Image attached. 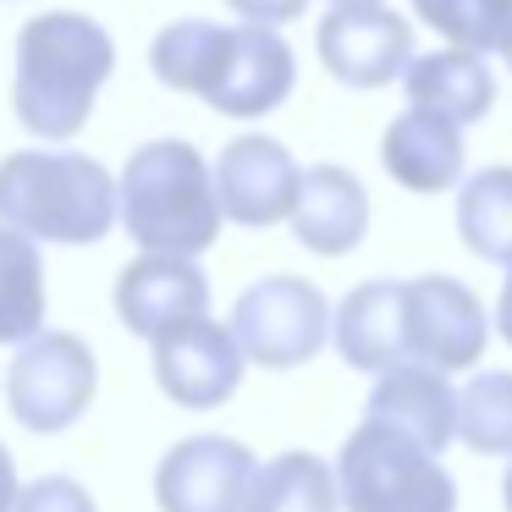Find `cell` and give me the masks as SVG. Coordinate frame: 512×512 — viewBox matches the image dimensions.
Here are the masks:
<instances>
[{"instance_id":"2e32d148","label":"cell","mask_w":512,"mask_h":512,"mask_svg":"<svg viewBox=\"0 0 512 512\" xmlns=\"http://www.w3.org/2000/svg\"><path fill=\"white\" fill-rule=\"evenodd\" d=\"M380 160H386L391 182H402L408 193H446L463 177V122L441 111H424V105H408L397 122L380 138Z\"/></svg>"},{"instance_id":"603a6c76","label":"cell","mask_w":512,"mask_h":512,"mask_svg":"<svg viewBox=\"0 0 512 512\" xmlns=\"http://www.w3.org/2000/svg\"><path fill=\"white\" fill-rule=\"evenodd\" d=\"M413 17L479 56H507L512 45V0H413Z\"/></svg>"},{"instance_id":"7402d4cb","label":"cell","mask_w":512,"mask_h":512,"mask_svg":"<svg viewBox=\"0 0 512 512\" xmlns=\"http://www.w3.org/2000/svg\"><path fill=\"white\" fill-rule=\"evenodd\" d=\"M226 45V28L221 23H204V17H182V23H166L149 45V72H155L166 89L177 94H199L210 89V72L221 61Z\"/></svg>"},{"instance_id":"e0dca14e","label":"cell","mask_w":512,"mask_h":512,"mask_svg":"<svg viewBox=\"0 0 512 512\" xmlns=\"http://www.w3.org/2000/svg\"><path fill=\"white\" fill-rule=\"evenodd\" d=\"M364 419L391 424V430H402L408 441L430 446V452H446L457 441V391L430 364H397L375 380Z\"/></svg>"},{"instance_id":"8992f818","label":"cell","mask_w":512,"mask_h":512,"mask_svg":"<svg viewBox=\"0 0 512 512\" xmlns=\"http://www.w3.org/2000/svg\"><path fill=\"white\" fill-rule=\"evenodd\" d=\"M94 386H100V364H94L89 342L72 331H39L17 347L12 369H6V408L23 430L61 435L89 413Z\"/></svg>"},{"instance_id":"ac0fdd59","label":"cell","mask_w":512,"mask_h":512,"mask_svg":"<svg viewBox=\"0 0 512 512\" xmlns=\"http://www.w3.org/2000/svg\"><path fill=\"white\" fill-rule=\"evenodd\" d=\"M402 89H408V105L441 111L468 127L496 105V72L485 67L479 50L446 45V50H430V56H413L408 72H402Z\"/></svg>"},{"instance_id":"484cf974","label":"cell","mask_w":512,"mask_h":512,"mask_svg":"<svg viewBox=\"0 0 512 512\" xmlns=\"http://www.w3.org/2000/svg\"><path fill=\"white\" fill-rule=\"evenodd\" d=\"M243 23H270V28H287L309 12V0H226Z\"/></svg>"},{"instance_id":"52a82bcc","label":"cell","mask_w":512,"mask_h":512,"mask_svg":"<svg viewBox=\"0 0 512 512\" xmlns=\"http://www.w3.org/2000/svg\"><path fill=\"white\" fill-rule=\"evenodd\" d=\"M325 72L347 89H386L402 83L413 61V23L391 12L386 0H358V6H331L325 23L314 28Z\"/></svg>"},{"instance_id":"8fae6325","label":"cell","mask_w":512,"mask_h":512,"mask_svg":"<svg viewBox=\"0 0 512 512\" xmlns=\"http://www.w3.org/2000/svg\"><path fill=\"white\" fill-rule=\"evenodd\" d=\"M248 353L232 325H215L210 314L155 336V380L177 408H221L243 386Z\"/></svg>"},{"instance_id":"277c9868","label":"cell","mask_w":512,"mask_h":512,"mask_svg":"<svg viewBox=\"0 0 512 512\" xmlns=\"http://www.w3.org/2000/svg\"><path fill=\"white\" fill-rule=\"evenodd\" d=\"M441 452L408 441L391 424L364 419L336 457L347 512H457V479L435 463Z\"/></svg>"},{"instance_id":"4fadbf2b","label":"cell","mask_w":512,"mask_h":512,"mask_svg":"<svg viewBox=\"0 0 512 512\" xmlns=\"http://www.w3.org/2000/svg\"><path fill=\"white\" fill-rule=\"evenodd\" d=\"M116 314L133 336L155 342V336L177 331V325L210 314V276L193 265V254H144L116 276Z\"/></svg>"},{"instance_id":"d4e9b609","label":"cell","mask_w":512,"mask_h":512,"mask_svg":"<svg viewBox=\"0 0 512 512\" xmlns=\"http://www.w3.org/2000/svg\"><path fill=\"white\" fill-rule=\"evenodd\" d=\"M17 512H100V507H94V496L78 485V479L45 474V479H34V485H23Z\"/></svg>"},{"instance_id":"83f0119b","label":"cell","mask_w":512,"mask_h":512,"mask_svg":"<svg viewBox=\"0 0 512 512\" xmlns=\"http://www.w3.org/2000/svg\"><path fill=\"white\" fill-rule=\"evenodd\" d=\"M496 331L512 347V265H507V281H501V298H496Z\"/></svg>"},{"instance_id":"ffe728a7","label":"cell","mask_w":512,"mask_h":512,"mask_svg":"<svg viewBox=\"0 0 512 512\" xmlns=\"http://www.w3.org/2000/svg\"><path fill=\"white\" fill-rule=\"evenodd\" d=\"M336 501H342V479L336 468H325V457L281 452L259 463L243 512H336Z\"/></svg>"},{"instance_id":"7c38bea8","label":"cell","mask_w":512,"mask_h":512,"mask_svg":"<svg viewBox=\"0 0 512 512\" xmlns=\"http://www.w3.org/2000/svg\"><path fill=\"white\" fill-rule=\"evenodd\" d=\"M215 188H221V210L237 226H276L292 221V204L303 188V166L281 138L243 133L221 149L215 160Z\"/></svg>"},{"instance_id":"d6986e66","label":"cell","mask_w":512,"mask_h":512,"mask_svg":"<svg viewBox=\"0 0 512 512\" xmlns=\"http://www.w3.org/2000/svg\"><path fill=\"white\" fill-rule=\"evenodd\" d=\"M45 331V259L39 237L0 221V347H23Z\"/></svg>"},{"instance_id":"30bf717a","label":"cell","mask_w":512,"mask_h":512,"mask_svg":"<svg viewBox=\"0 0 512 512\" xmlns=\"http://www.w3.org/2000/svg\"><path fill=\"white\" fill-rule=\"evenodd\" d=\"M490 342L485 303L474 298V287L452 276H419L408 281V358L430 364L441 375L474 369L479 353Z\"/></svg>"},{"instance_id":"3957f363","label":"cell","mask_w":512,"mask_h":512,"mask_svg":"<svg viewBox=\"0 0 512 512\" xmlns=\"http://www.w3.org/2000/svg\"><path fill=\"white\" fill-rule=\"evenodd\" d=\"M221 188L215 166L188 138H155L133 149L122 166V226L138 248L155 254H193L221 237Z\"/></svg>"},{"instance_id":"4dcf8cb0","label":"cell","mask_w":512,"mask_h":512,"mask_svg":"<svg viewBox=\"0 0 512 512\" xmlns=\"http://www.w3.org/2000/svg\"><path fill=\"white\" fill-rule=\"evenodd\" d=\"M507 67H512V45H507Z\"/></svg>"},{"instance_id":"f546056e","label":"cell","mask_w":512,"mask_h":512,"mask_svg":"<svg viewBox=\"0 0 512 512\" xmlns=\"http://www.w3.org/2000/svg\"><path fill=\"white\" fill-rule=\"evenodd\" d=\"M331 6H358V0H331Z\"/></svg>"},{"instance_id":"9c48e42d","label":"cell","mask_w":512,"mask_h":512,"mask_svg":"<svg viewBox=\"0 0 512 512\" xmlns=\"http://www.w3.org/2000/svg\"><path fill=\"white\" fill-rule=\"evenodd\" d=\"M259 457L232 435H193L177 441L155 468L160 512H243Z\"/></svg>"},{"instance_id":"5bb4252c","label":"cell","mask_w":512,"mask_h":512,"mask_svg":"<svg viewBox=\"0 0 512 512\" xmlns=\"http://www.w3.org/2000/svg\"><path fill=\"white\" fill-rule=\"evenodd\" d=\"M336 353L364 375H386L408 358V281H364L336 303Z\"/></svg>"},{"instance_id":"7a4b0ae2","label":"cell","mask_w":512,"mask_h":512,"mask_svg":"<svg viewBox=\"0 0 512 512\" xmlns=\"http://www.w3.org/2000/svg\"><path fill=\"white\" fill-rule=\"evenodd\" d=\"M0 221L39 243L89 248L122 221V177L78 149H17L0 160Z\"/></svg>"},{"instance_id":"6da1fadb","label":"cell","mask_w":512,"mask_h":512,"mask_svg":"<svg viewBox=\"0 0 512 512\" xmlns=\"http://www.w3.org/2000/svg\"><path fill=\"white\" fill-rule=\"evenodd\" d=\"M116 72V45L89 12H39L17 34L12 111L34 138L67 144L89 127L94 100Z\"/></svg>"},{"instance_id":"5b68a950","label":"cell","mask_w":512,"mask_h":512,"mask_svg":"<svg viewBox=\"0 0 512 512\" xmlns=\"http://www.w3.org/2000/svg\"><path fill=\"white\" fill-rule=\"evenodd\" d=\"M232 336L243 342L248 364L259 369H298L336 336V309L325 292L303 276H259L232 303Z\"/></svg>"},{"instance_id":"9a60e30c","label":"cell","mask_w":512,"mask_h":512,"mask_svg":"<svg viewBox=\"0 0 512 512\" xmlns=\"http://www.w3.org/2000/svg\"><path fill=\"white\" fill-rule=\"evenodd\" d=\"M292 232L309 254L320 259H342L364 243L369 232V193L364 182L353 177L336 160H320V166H303V188L298 204H292Z\"/></svg>"},{"instance_id":"ba28073f","label":"cell","mask_w":512,"mask_h":512,"mask_svg":"<svg viewBox=\"0 0 512 512\" xmlns=\"http://www.w3.org/2000/svg\"><path fill=\"white\" fill-rule=\"evenodd\" d=\"M298 89V56L281 39V28L270 23H237L226 28L221 61L210 72V89L204 100L221 116H237V122H254V116L281 111V100Z\"/></svg>"},{"instance_id":"cb8c5ba5","label":"cell","mask_w":512,"mask_h":512,"mask_svg":"<svg viewBox=\"0 0 512 512\" xmlns=\"http://www.w3.org/2000/svg\"><path fill=\"white\" fill-rule=\"evenodd\" d=\"M457 441L479 457H512V375L485 369L457 391Z\"/></svg>"},{"instance_id":"4316f807","label":"cell","mask_w":512,"mask_h":512,"mask_svg":"<svg viewBox=\"0 0 512 512\" xmlns=\"http://www.w3.org/2000/svg\"><path fill=\"white\" fill-rule=\"evenodd\" d=\"M17 496H23V485H17L12 452H6V446H0V512H17Z\"/></svg>"},{"instance_id":"44dd1931","label":"cell","mask_w":512,"mask_h":512,"mask_svg":"<svg viewBox=\"0 0 512 512\" xmlns=\"http://www.w3.org/2000/svg\"><path fill=\"white\" fill-rule=\"evenodd\" d=\"M457 237L468 254L512 265V166H485L457 188Z\"/></svg>"},{"instance_id":"f1b7e54d","label":"cell","mask_w":512,"mask_h":512,"mask_svg":"<svg viewBox=\"0 0 512 512\" xmlns=\"http://www.w3.org/2000/svg\"><path fill=\"white\" fill-rule=\"evenodd\" d=\"M501 501H507V512H512V468H507V479H501Z\"/></svg>"}]
</instances>
